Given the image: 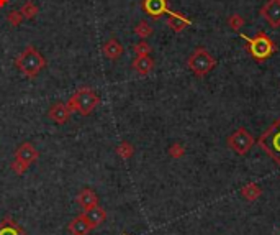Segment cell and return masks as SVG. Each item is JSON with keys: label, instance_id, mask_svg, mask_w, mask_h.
<instances>
[{"label": "cell", "instance_id": "1", "mask_svg": "<svg viewBox=\"0 0 280 235\" xmlns=\"http://www.w3.org/2000/svg\"><path fill=\"white\" fill-rule=\"evenodd\" d=\"M241 37L246 40V50L251 55V58L258 63H264L269 58L274 56V53L277 51V45L269 35L266 32H259L256 37H246V35H241Z\"/></svg>", "mask_w": 280, "mask_h": 235}, {"label": "cell", "instance_id": "2", "mask_svg": "<svg viewBox=\"0 0 280 235\" xmlns=\"http://www.w3.org/2000/svg\"><path fill=\"white\" fill-rule=\"evenodd\" d=\"M16 68L26 76V78H36V76L46 68V60L34 46H26L15 60Z\"/></svg>", "mask_w": 280, "mask_h": 235}, {"label": "cell", "instance_id": "3", "mask_svg": "<svg viewBox=\"0 0 280 235\" xmlns=\"http://www.w3.org/2000/svg\"><path fill=\"white\" fill-rule=\"evenodd\" d=\"M98 102L100 99L94 89H90V87H80V89H77L70 96L66 105L69 107L70 112H79L80 115H90L97 109Z\"/></svg>", "mask_w": 280, "mask_h": 235}, {"label": "cell", "instance_id": "4", "mask_svg": "<svg viewBox=\"0 0 280 235\" xmlns=\"http://www.w3.org/2000/svg\"><path fill=\"white\" fill-rule=\"evenodd\" d=\"M258 145L280 166V117L260 135Z\"/></svg>", "mask_w": 280, "mask_h": 235}, {"label": "cell", "instance_id": "5", "mask_svg": "<svg viewBox=\"0 0 280 235\" xmlns=\"http://www.w3.org/2000/svg\"><path fill=\"white\" fill-rule=\"evenodd\" d=\"M215 66H216V60L205 48H195L187 60V68L196 78H204L210 71H213Z\"/></svg>", "mask_w": 280, "mask_h": 235}, {"label": "cell", "instance_id": "6", "mask_svg": "<svg viewBox=\"0 0 280 235\" xmlns=\"http://www.w3.org/2000/svg\"><path fill=\"white\" fill-rule=\"evenodd\" d=\"M226 143H228V146L236 155L244 156V155H248L254 146V137L246 130V128L241 127L226 138Z\"/></svg>", "mask_w": 280, "mask_h": 235}, {"label": "cell", "instance_id": "7", "mask_svg": "<svg viewBox=\"0 0 280 235\" xmlns=\"http://www.w3.org/2000/svg\"><path fill=\"white\" fill-rule=\"evenodd\" d=\"M260 17L264 19L269 27L278 28L280 27V0H267L259 10Z\"/></svg>", "mask_w": 280, "mask_h": 235}, {"label": "cell", "instance_id": "8", "mask_svg": "<svg viewBox=\"0 0 280 235\" xmlns=\"http://www.w3.org/2000/svg\"><path fill=\"white\" fill-rule=\"evenodd\" d=\"M142 10H144L151 19L158 20L169 12L168 0H142Z\"/></svg>", "mask_w": 280, "mask_h": 235}, {"label": "cell", "instance_id": "9", "mask_svg": "<svg viewBox=\"0 0 280 235\" xmlns=\"http://www.w3.org/2000/svg\"><path fill=\"white\" fill-rule=\"evenodd\" d=\"M15 158H16V160L23 161V163H26L28 166H32V164L40 158V153H38V150L34 148L32 143L26 142V143H22L18 148H16Z\"/></svg>", "mask_w": 280, "mask_h": 235}, {"label": "cell", "instance_id": "10", "mask_svg": "<svg viewBox=\"0 0 280 235\" xmlns=\"http://www.w3.org/2000/svg\"><path fill=\"white\" fill-rule=\"evenodd\" d=\"M48 117L51 119V122L58 123V125H62V123H66L70 119V110L66 104L56 102V104L51 105L50 112H48Z\"/></svg>", "mask_w": 280, "mask_h": 235}, {"label": "cell", "instance_id": "11", "mask_svg": "<svg viewBox=\"0 0 280 235\" xmlns=\"http://www.w3.org/2000/svg\"><path fill=\"white\" fill-rule=\"evenodd\" d=\"M68 228L72 235H87L92 230V227H90V224H88V220L86 219L84 214L74 217V219L69 222Z\"/></svg>", "mask_w": 280, "mask_h": 235}, {"label": "cell", "instance_id": "12", "mask_svg": "<svg viewBox=\"0 0 280 235\" xmlns=\"http://www.w3.org/2000/svg\"><path fill=\"white\" fill-rule=\"evenodd\" d=\"M168 14H169L168 27L170 28L172 32L182 33L190 25V20L187 19V17H184L182 14H178V12H168Z\"/></svg>", "mask_w": 280, "mask_h": 235}, {"label": "cell", "instance_id": "13", "mask_svg": "<svg viewBox=\"0 0 280 235\" xmlns=\"http://www.w3.org/2000/svg\"><path fill=\"white\" fill-rule=\"evenodd\" d=\"M123 51H124L123 50V45L116 38H110L104 45V48H102L104 56L108 58V60H112V61H115V60H118V58H122Z\"/></svg>", "mask_w": 280, "mask_h": 235}, {"label": "cell", "instance_id": "14", "mask_svg": "<svg viewBox=\"0 0 280 235\" xmlns=\"http://www.w3.org/2000/svg\"><path fill=\"white\" fill-rule=\"evenodd\" d=\"M84 215H86V219L88 220V224H90L92 228L98 227V225H102L104 222H105V219H106V212H105V209H102V207H100V205H95V207L86 210Z\"/></svg>", "mask_w": 280, "mask_h": 235}, {"label": "cell", "instance_id": "15", "mask_svg": "<svg viewBox=\"0 0 280 235\" xmlns=\"http://www.w3.org/2000/svg\"><path fill=\"white\" fill-rule=\"evenodd\" d=\"M133 69L140 76H148L154 69V60L151 56H136L133 61Z\"/></svg>", "mask_w": 280, "mask_h": 235}, {"label": "cell", "instance_id": "16", "mask_svg": "<svg viewBox=\"0 0 280 235\" xmlns=\"http://www.w3.org/2000/svg\"><path fill=\"white\" fill-rule=\"evenodd\" d=\"M77 202L82 205L84 210H88L95 207V205H98V196H97V192L92 189H84L77 196Z\"/></svg>", "mask_w": 280, "mask_h": 235}, {"label": "cell", "instance_id": "17", "mask_svg": "<svg viewBox=\"0 0 280 235\" xmlns=\"http://www.w3.org/2000/svg\"><path fill=\"white\" fill-rule=\"evenodd\" d=\"M241 196L242 199H246L248 202H254L262 196V189L256 183H248L241 189Z\"/></svg>", "mask_w": 280, "mask_h": 235}, {"label": "cell", "instance_id": "18", "mask_svg": "<svg viewBox=\"0 0 280 235\" xmlns=\"http://www.w3.org/2000/svg\"><path fill=\"white\" fill-rule=\"evenodd\" d=\"M20 12H22L23 19L32 20V19H34V17H36L38 7H36V4L32 2V0H26V4H23V7L20 9Z\"/></svg>", "mask_w": 280, "mask_h": 235}, {"label": "cell", "instance_id": "19", "mask_svg": "<svg viewBox=\"0 0 280 235\" xmlns=\"http://www.w3.org/2000/svg\"><path fill=\"white\" fill-rule=\"evenodd\" d=\"M116 155L120 158H123V160H130V158L134 155L133 145H131L130 142H122L116 146Z\"/></svg>", "mask_w": 280, "mask_h": 235}, {"label": "cell", "instance_id": "20", "mask_svg": "<svg viewBox=\"0 0 280 235\" xmlns=\"http://www.w3.org/2000/svg\"><path fill=\"white\" fill-rule=\"evenodd\" d=\"M134 33L138 35L141 40H146V38H150L152 35V27L148 22L142 20V22H140L138 25L134 27Z\"/></svg>", "mask_w": 280, "mask_h": 235}, {"label": "cell", "instance_id": "21", "mask_svg": "<svg viewBox=\"0 0 280 235\" xmlns=\"http://www.w3.org/2000/svg\"><path fill=\"white\" fill-rule=\"evenodd\" d=\"M228 25H230V28H231L233 32H240L241 28H242L244 25H246V20H244L240 14H233V15H231L230 19H228Z\"/></svg>", "mask_w": 280, "mask_h": 235}, {"label": "cell", "instance_id": "22", "mask_svg": "<svg viewBox=\"0 0 280 235\" xmlns=\"http://www.w3.org/2000/svg\"><path fill=\"white\" fill-rule=\"evenodd\" d=\"M134 53H136V56H150V53H151V46L146 43L144 40H141L140 43H136L134 45Z\"/></svg>", "mask_w": 280, "mask_h": 235}, {"label": "cell", "instance_id": "23", "mask_svg": "<svg viewBox=\"0 0 280 235\" xmlns=\"http://www.w3.org/2000/svg\"><path fill=\"white\" fill-rule=\"evenodd\" d=\"M184 155H186V148H184V145H180V143L170 145V148H169V156L170 158L178 160V158H184Z\"/></svg>", "mask_w": 280, "mask_h": 235}, {"label": "cell", "instance_id": "24", "mask_svg": "<svg viewBox=\"0 0 280 235\" xmlns=\"http://www.w3.org/2000/svg\"><path fill=\"white\" fill-rule=\"evenodd\" d=\"M7 22L10 23L12 27H18L20 23L23 22V15L20 10H12L10 14L7 15Z\"/></svg>", "mask_w": 280, "mask_h": 235}, {"label": "cell", "instance_id": "25", "mask_svg": "<svg viewBox=\"0 0 280 235\" xmlns=\"http://www.w3.org/2000/svg\"><path fill=\"white\" fill-rule=\"evenodd\" d=\"M10 168H12V171H14L15 174H18V176H22L23 173H25L26 171V169L30 168L28 166V164L26 163H23V161H20V160H16V158H15V160L14 161H12V164H10Z\"/></svg>", "mask_w": 280, "mask_h": 235}, {"label": "cell", "instance_id": "26", "mask_svg": "<svg viewBox=\"0 0 280 235\" xmlns=\"http://www.w3.org/2000/svg\"><path fill=\"white\" fill-rule=\"evenodd\" d=\"M0 235H25V233H23L20 228H15L14 225V227H4L2 230H0Z\"/></svg>", "mask_w": 280, "mask_h": 235}, {"label": "cell", "instance_id": "27", "mask_svg": "<svg viewBox=\"0 0 280 235\" xmlns=\"http://www.w3.org/2000/svg\"><path fill=\"white\" fill-rule=\"evenodd\" d=\"M8 2H10V0H0V9L5 7V5H7Z\"/></svg>", "mask_w": 280, "mask_h": 235}]
</instances>
